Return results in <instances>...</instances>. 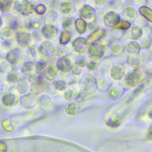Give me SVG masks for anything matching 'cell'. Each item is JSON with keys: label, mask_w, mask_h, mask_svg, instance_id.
I'll return each mask as SVG.
<instances>
[{"label": "cell", "mask_w": 152, "mask_h": 152, "mask_svg": "<svg viewBox=\"0 0 152 152\" xmlns=\"http://www.w3.org/2000/svg\"><path fill=\"white\" fill-rule=\"evenodd\" d=\"M80 86L82 90L81 97H84L93 93L97 87V82L94 77L90 74L84 75L80 81Z\"/></svg>", "instance_id": "1"}, {"label": "cell", "mask_w": 152, "mask_h": 152, "mask_svg": "<svg viewBox=\"0 0 152 152\" xmlns=\"http://www.w3.org/2000/svg\"><path fill=\"white\" fill-rule=\"evenodd\" d=\"M21 12L23 15H28L33 12L35 7L33 4L28 1H23L21 2Z\"/></svg>", "instance_id": "18"}, {"label": "cell", "mask_w": 152, "mask_h": 152, "mask_svg": "<svg viewBox=\"0 0 152 152\" xmlns=\"http://www.w3.org/2000/svg\"><path fill=\"white\" fill-rule=\"evenodd\" d=\"M75 25L77 31L80 34L84 33L87 28V23L82 18L77 19L75 21Z\"/></svg>", "instance_id": "27"}, {"label": "cell", "mask_w": 152, "mask_h": 152, "mask_svg": "<svg viewBox=\"0 0 152 152\" xmlns=\"http://www.w3.org/2000/svg\"><path fill=\"white\" fill-rule=\"evenodd\" d=\"M52 84L55 88L58 90H64L66 88V83L63 80H54Z\"/></svg>", "instance_id": "35"}, {"label": "cell", "mask_w": 152, "mask_h": 152, "mask_svg": "<svg viewBox=\"0 0 152 152\" xmlns=\"http://www.w3.org/2000/svg\"><path fill=\"white\" fill-rule=\"evenodd\" d=\"M23 53L20 49L15 48L11 50L6 55V59L11 64H15L22 58Z\"/></svg>", "instance_id": "7"}, {"label": "cell", "mask_w": 152, "mask_h": 152, "mask_svg": "<svg viewBox=\"0 0 152 152\" xmlns=\"http://www.w3.org/2000/svg\"><path fill=\"white\" fill-rule=\"evenodd\" d=\"M2 62V58H1V56H0V65H1V64Z\"/></svg>", "instance_id": "57"}, {"label": "cell", "mask_w": 152, "mask_h": 152, "mask_svg": "<svg viewBox=\"0 0 152 152\" xmlns=\"http://www.w3.org/2000/svg\"><path fill=\"white\" fill-rule=\"evenodd\" d=\"M110 7L115 11H121L124 8V4L120 1H113L110 2Z\"/></svg>", "instance_id": "33"}, {"label": "cell", "mask_w": 152, "mask_h": 152, "mask_svg": "<svg viewBox=\"0 0 152 152\" xmlns=\"http://www.w3.org/2000/svg\"><path fill=\"white\" fill-rule=\"evenodd\" d=\"M103 21L106 26L112 27H116L121 21L120 17L115 12L110 11L106 12L103 17Z\"/></svg>", "instance_id": "4"}, {"label": "cell", "mask_w": 152, "mask_h": 152, "mask_svg": "<svg viewBox=\"0 0 152 152\" xmlns=\"http://www.w3.org/2000/svg\"><path fill=\"white\" fill-rule=\"evenodd\" d=\"M150 42H151L150 39L148 37H145L140 40V43H138V44L140 46V48H145L148 47L150 45Z\"/></svg>", "instance_id": "44"}, {"label": "cell", "mask_w": 152, "mask_h": 152, "mask_svg": "<svg viewBox=\"0 0 152 152\" xmlns=\"http://www.w3.org/2000/svg\"><path fill=\"white\" fill-rule=\"evenodd\" d=\"M45 78L43 74H40L36 79H34V81L31 86V89L33 90V91L34 93L37 94L44 89L45 85Z\"/></svg>", "instance_id": "11"}, {"label": "cell", "mask_w": 152, "mask_h": 152, "mask_svg": "<svg viewBox=\"0 0 152 152\" xmlns=\"http://www.w3.org/2000/svg\"><path fill=\"white\" fill-rule=\"evenodd\" d=\"M27 56L31 61L36 60L40 55V51L39 47L36 45H33L27 49Z\"/></svg>", "instance_id": "24"}, {"label": "cell", "mask_w": 152, "mask_h": 152, "mask_svg": "<svg viewBox=\"0 0 152 152\" xmlns=\"http://www.w3.org/2000/svg\"><path fill=\"white\" fill-rule=\"evenodd\" d=\"M8 89V86L7 84H6L5 82L0 81V94H4L5 93H7Z\"/></svg>", "instance_id": "45"}, {"label": "cell", "mask_w": 152, "mask_h": 152, "mask_svg": "<svg viewBox=\"0 0 152 152\" xmlns=\"http://www.w3.org/2000/svg\"><path fill=\"white\" fill-rule=\"evenodd\" d=\"M130 26H131V24L129 21L122 20V21H121L119 23L115 28L124 31L125 30H128L130 27Z\"/></svg>", "instance_id": "38"}, {"label": "cell", "mask_w": 152, "mask_h": 152, "mask_svg": "<svg viewBox=\"0 0 152 152\" xmlns=\"http://www.w3.org/2000/svg\"><path fill=\"white\" fill-rule=\"evenodd\" d=\"M88 52L89 55L94 58H101L104 53L103 46L98 43H93L88 49Z\"/></svg>", "instance_id": "10"}, {"label": "cell", "mask_w": 152, "mask_h": 152, "mask_svg": "<svg viewBox=\"0 0 152 152\" xmlns=\"http://www.w3.org/2000/svg\"><path fill=\"white\" fill-rule=\"evenodd\" d=\"M87 68L90 70H94L97 67V64L94 61H90L87 64Z\"/></svg>", "instance_id": "48"}, {"label": "cell", "mask_w": 152, "mask_h": 152, "mask_svg": "<svg viewBox=\"0 0 152 152\" xmlns=\"http://www.w3.org/2000/svg\"><path fill=\"white\" fill-rule=\"evenodd\" d=\"M13 41L12 40H7V41H4V43H2V46L4 48H10L11 47L13 46Z\"/></svg>", "instance_id": "51"}, {"label": "cell", "mask_w": 152, "mask_h": 152, "mask_svg": "<svg viewBox=\"0 0 152 152\" xmlns=\"http://www.w3.org/2000/svg\"><path fill=\"white\" fill-rule=\"evenodd\" d=\"M74 96V93L73 91L70 90V89H68V90H66L64 93V97L66 99V100H68V99H71Z\"/></svg>", "instance_id": "47"}, {"label": "cell", "mask_w": 152, "mask_h": 152, "mask_svg": "<svg viewBox=\"0 0 152 152\" xmlns=\"http://www.w3.org/2000/svg\"><path fill=\"white\" fill-rule=\"evenodd\" d=\"M142 34V28L135 25L130 26L127 30V35L132 39H137L140 38Z\"/></svg>", "instance_id": "16"}, {"label": "cell", "mask_w": 152, "mask_h": 152, "mask_svg": "<svg viewBox=\"0 0 152 152\" xmlns=\"http://www.w3.org/2000/svg\"><path fill=\"white\" fill-rule=\"evenodd\" d=\"M71 33L69 31H64L62 32L61 36H60V39H59V42L61 45H64L66 43H68L70 39H71Z\"/></svg>", "instance_id": "32"}, {"label": "cell", "mask_w": 152, "mask_h": 152, "mask_svg": "<svg viewBox=\"0 0 152 152\" xmlns=\"http://www.w3.org/2000/svg\"><path fill=\"white\" fill-rule=\"evenodd\" d=\"M34 11H36V12L39 14V15H43L45 13L46 11V7L42 4H39L38 5H37L34 8Z\"/></svg>", "instance_id": "43"}, {"label": "cell", "mask_w": 152, "mask_h": 152, "mask_svg": "<svg viewBox=\"0 0 152 152\" xmlns=\"http://www.w3.org/2000/svg\"><path fill=\"white\" fill-rule=\"evenodd\" d=\"M43 75L46 80L53 81L57 76V70L53 65H49L45 69Z\"/></svg>", "instance_id": "20"}, {"label": "cell", "mask_w": 152, "mask_h": 152, "mask_svg": "<svg viewBox=\"0 0 152 152\" xmlns=\"http://www.w3.org/2000/svg\"><path fill=\"white\" fill-rule=\"evenodd\" d=\"M15 39L17 43L22 47L28 46L32 40L31 34L24 31L17 32L15 34Z\"/></svg>", "instance_id": "6"}, {"label": "cell", "mask_w": 152, "mask_h": 152, "mask_svg": "<svg viewBox=\"0 0 152 152\" xmlns=\"http://www.w3.org/2000/svg\"><path fill=\"white\" fill-rule=\"evenodd\" d=\"M14 9L19 12H21V2L19 1H14Z\"/></svg>", "instance_id": "50"}, {"label": "cell", "mask_w": 152, "mask_h": 152, "mask_svg": "<svg viewBox=\"0 0 152 152\" xmlns=\"http://www.w3.org/2000/svg\"><path fill=\"white\" fill-rule=\"evenodd\" d=\"M144 79V72L140 69H135L130 72L125 77V81L129 87H135Z\"/></svg>", "instance_id": "2"}, {"label": "cell", "mask_w": 152, "mask_h": 152, "mask_svg": "<svg viewBox=\"0 0 152 152\" xmlns=\"http://www.w3.org/2000/svg\"><path fill=\"white\" fill-rule=\"evenodd\" d=\"M39 51L46 56H50L55 52V47L49 41L42 42L39 47Z\"/></svg>", "instance_id": "12"}, {"label": "cell", "mask_w": 152, "mask_h": 152, "mask_svg": "<svg viewBox=\"0 0 152 152\" xmlns=\"http://www.w3.org/2000/svg\"><path fill=\"white\" fill-rule=\"evenodd\" d=\"M80 14V16L83 19L90 20L94 18L95 15V11L91 7L87 5H85L81 9Z\"/></svg>", "instance_id": "14"}, {"label": "cell", "mask_w": 152, "mask_h": 152, "mask_svg": "<svg viewBox=\"0 0 152 152\" xmlns=\"http://www.w3.org/2000/svg\"><path fill=\"white\" fill-rule=\"evenodd\" d=\"M74 50L80 53L86 52L88 50V43L86 39L83 37H78L72 42Z\"/></svg>", "instance_id": "9"}, {"label": "cell", "mask_w": 152, "mask_h": 152, "mask_svg": "<svg viewBox=\"0 0 152 152\" xmlns=\"http://www.w3.org/2000/svg\"><path fill=\"white\" fill-rule=\"evenodd\" d=\"M46 65V63L43 61H38L36 65H35V68L38 71H42Z\"/></svg>", "instance_id": "46"}, {"label": "cell", "mask_w": 152, "mask_h": 152, "mask_svg": "<svg viewBox=\"0 0 152 152\" xmlns=\"http://www.w3.org/2000/svg\"><path fill=\"white\" fill-rule=\"evenodd\" d=\"M148 135L149 137H151V138H152V127L150 129L149 132H148Z\"/></svg>", "instance_id": "55"}, {"label": "cell", "mask_w": 152, "mask_h": 152, "mask_svg": "<svg viewBox=\"0 0 152 152\" xmlns=\"http://www.w3.org/2000/svg\"><path fill=\"white\" fill-rule=\"evenodd\" d=\"M7 80L10 83H15L20 81V76L19 73L15 69H11L7 76Z\"/></svg>", "instance_id": "26"}, {"label": "cell", "mask_w": 152, "mask_h": 152, "mask_svg": "<svg viewBox=\"0 0 152 152\" xmlns=\"http://www.w3.org/2000/svg\"><path fill=\"white\" fill-rule=\"evenodd\" d=\"M124 50L125 53L131 55H138L140 51V46L138 43L134 41H131L125 45Z\"/></svg>", "instance_id": "15"}, {"label": "cell", "mask_w": 152, "mask_h": 152, "mask_svg": "<svg viewBox=\"0 0 152 152\" xmlns=\"http://www.w3.org/2000/svg\"><path fill=\"white\" fill-rule=\"evenodd\" d=\"M34 63L33 62H26L22 66L21 70L22 72L27 75L33 74L34 72Z\"/></svg>", "instance_id": "28"}, {"label": "cell", "mask_w": 152, "mask_h": 152, "mask_svg": "<svg viewBox=\"0 0 152 152\" xmlns=\"http://www.w3.org/2000/svg\"><path fill=\"white\" fill-rule=\"evenodd\" d=\"M58 14L55 11L50 10L48 12L45 17V22L46 24L53 25L57 21Z\"/></svg>", "instance_id": "25"}, {"label": "cell", "mask_w": 152, "mask_h": 152, "mask_svg": "<svg viewBox=\"0 0 152 152\" xmlns=\"http://www.w3.org/2000/svg\"><path fill=\"white\" fill-rule=\"evenodd\" d=\"M75 23L74 20L73 18H67L64 20L62 22V27L66 30L68 31L72 28Z\"/></svg>", "instance_id": "34"}, {"label": "cell", "mask_w": 152, "mask_h": 152, "mask_svg": "<svg viewBox=\"0 0 152 152\" xmlns=\"http://www.w3.org/2000/svg\"><path fill=\"white\" fill-rule=\"evenodd\" d=\"M125 68L122 64L117 63L114 64L110 69V76L115 80H120L124 75Z\"/></svg>", "instance_id": "8"}, {"label": "cell", "mask_w": 152, "mask_h": 152, "mask_svg": "<svg viewBox=\"0 0 152 152\" xmlns=\"http://www.w3.org/2000/svg\"><path fill=\"white\" fill-rule=\"evenodd\" d=\"M25 27L27 28H30L33 27V25H32V23L30 21H28L25 24Z\"/></svg>", "instance_id": "53"}, {"label": "cell", "mask_w": 152, "mask_h": 152, "mask_svg": "<svg viewBox=\"0 0 152 152\" xmlns=\"http://www.w3.org/2000/svg\"><path fill=\"white\" fill-rule=\"evenodd\" d=\"M59 10L62 14L68 15L73 12L74 8L70 2L63 1L59 4Z\"/></svg>", "instance_id": "22"}, {"label": "cell", "mask_w": 152, "mask_h": 152, "mask_svg": "<svg viewBox=\"0 0 152 152\" xmlns=\"http://www.w3.org/2000/svg\"><path fill=\"white\" fill-rule=\"evenodd\" d=\"M122 94V90L119 87L112 88L110 92L109 95L112 99H116Z\"/></svg>", "instance_id": "37"}, {"label": "cell", "mask_w": 152, "mask_h": 152, "mask_svg": "<svg viewBox=\"0 0 152 152\" xmlns=\"http://www.w3.org/2000/svg\"><path fill=\"white\" fill-rule=\"evenodd\" d=\"M29 83L26 80H20L17 86L18 93L24 94L28 90Z\"/></svg>", "instance_id": "29"}, {"label": "cell", "mask_w": 152, "mask_h": 152, "mask_svg": "<svg viewBox=\"0 0 152 152\" xmlns=\"http://www.w3.org/2000/svg\"><path fill=\"white\" fill-rule=\"evenodd\" d=\"M19 100V95L18 91H10L5 93L1 98L3 104L7 106H11L15 105Z\"/></svg>", "instance_id": "3"}, {"label": "cell", "mask_w": 152, "mask_h": 152, "mask_svg": "<svg viewBox=\"0 0 152 152\" xmlns=\"http://www.w3.org/2000/svg\"><path fill=\"white\" fill-rule=\"evenodd\" d=\"M128 64L129 66L137 68L140 67L142 63V58L140 55H135L130 56L128 59Z\"/></svg>", "instance_id": "19"}, {"label": "cell", "mask_w": 152, "mask_h": 152, "mask_svg": "<svg viewBox=\"0 0 152 152\" xmlns=\"http://www.w3.org/2000/svg\"><path fill=\"white\" fill-rule=\"evenodd\" d=\"M75 63L78 66H84L87 64V58L85 55H80L77 56L75 60Z\"/></svg>", "instance_id": "36"}, {"label": "cell", "mask_w": 152, "mask_h": 152, "mask_svg": "<svg viewBox=\"0 0 152 152\" xmlns=\"http://www.w3.org/2000/svg\"><path fill=\"white\" fill-rule=\"evenodd\" d=\"M14 36V31L9 26L4 27L0 31V38L4 41L12 40Z\"/></svg>", "instance_id": "17"}, {"label": "cell", "mask_w": 152, "mask_h": 152, "mask_svg": "<svg viewBox=\"0 0 152 152\" xmlns=\"http://www.w3.org/2000/svg\"><path fill=\"white\" fill-rule=\"evenodd\" d=\"M124 34V31L114 28L112 31V36L115 39H121Z\"/></svg>", "instance_id": "39"}, {"label": "cell", "mask_w": 152, "mask_h": 152, "mask_svg": "<svg viewBox=\"0 0 152 152\" xmlns=\"http://www.w3.org/2000/svg\"><path fill=\"white\" fill-rule=\"evenodd\" d=\"M32 25L34 28H39L40 26V24L37 21H34V22L32 23Z\"/></svg>", "instance_id": "54"}, {"label": "cell", "mask_w": 152, "mask_h": 152, "mask_svg": "<svg viewBox=\"0 0 152 152\" xmlns=\"http://www.w3.org/2000/svg\"><path fill=\"white\" fill-rule=\"evenodd\" d=\"M12 2V1L0 0V10L4 12H8L10 11Z\"/></svg>", "instance_id": "31"}, {"label": "cell", "mask_w": 152, "mask_h": 152, "mask_svg": "<svg viewBox=\"0 0 152 152\" xmlns=\"http://www.w3.org/2000/svg\"><path fill=\"white\" fill-rule=\"evenodd\" d=\"M104 30L102 28H98L94 30L86 40L87 43L94 42L96 40H99L104 35Z\"/></svg>", "instance_id": "21"}, {"label": "cell", "mask_w": 152, "mask_h": 152, "mask_svg": "<svg viewBox=\"0 0 152 152\" xmlns=\"http://www.w3.org/2000/svg\"><path fill=\"white\" fill-rule=\"evenodd\" d=\"M56 67L60 71L67 72L72 69L73 65L68 56H62L59 57L56 62Z\"/></svg>", "instance_id": "5"}, {"label": "cell", "mask_w": 152, "mask_h": 152, "mask_svg": "<svg viewBox=\"0 0 152 152\" xmlns=\"http://www.w3.org/2000/svg\"><path fill=\"white\" fill-rule=\"evenodd\" d=\"M2 23H3V21H2V19L0 17V28H1V27L2 26Z\"/></svg>", "instance_id": "56"}, {"label": "cell", "mask_w": 152, "mask_h": 152, "mask_svg": "<svg viewBox=\"0 0 152 152\" xmlns=\"http://www.w3.org/2000/svg\"><path fill=\"white\" fill-rule=\"evenodd\" d=\"M123 16L128 21H134L137 17V13L135 10L132 8H126L123 12Z\"/></svg>", "instance_id": "23"}, {"label": "cell", "mask_w": 152, "mask_h": 152, "mask_svg": "<svg viewBox=\"0 0 152 152\" xmlns=\"http://www.w3.org/2000/svg\"><path fill=\"white\" fill-rule=\"evenodd\" d=\"M72 70L73 74H74L75 75L80 74L81 73V69L80 68V66H75V67L73 68Z\"/></svg>", "instance_id": "52"}, {"label": "cell", "mask_w": 152, "mask_h": 152, "mask_svg": "<svg viewBox=\"0 0 152 152\" xmlns=\"http://www.w3.org/2000/svg\"><path fill=\"white\" fill-rule=\"evenodd\" d=\"M139 11L144 18L152 22V10L147 7L142 6L140 8Z\"/></svg>", "instance_id": "30"}, {"label": "cell", "mask_w": 152, "mask_h": 152, "mask_svg": "<svg viewBox=\"0 0 152 152\" xmlns=\"http://www.w3.org/2000/svg\"><path fill=\"white\" fill-rule=\"evenodd\" d=\"M11 70L10 64L2 62L0 65V72L2 74L8 73Z\"/></svg>", "instance_id": "41"}, {"label": "cell", "mask_w": 152, "mask_h": 152, "mask_svg": "<svg viewBox=\"0 0 152 152\" xmlns=\"http://www.w3.org/2000/svg\"><path fill=\"white\" fill-rule=\"evenodd\" d=\"M110 49L113 53L117 54L122 50V46L117 42H113L110 46Z\"/></svg>", "instance_id": "42"}, {"label": "cell", "mask_w": 152, "mask_h": 152, "mask_svg": "<svg viewBox=\"0 0 152 152\" xmlns=\"http://www.w3.org/2000/svg\"><path fill=\"white\" fill-rule=\"evenodd\" d=\"M56 53H59V55H62V54H64L66 52V49H65V47L64 46V45H59L56 48Z\"/></svg>", "instance_id": "49"}, {"label": "cell", "mask_w": 152, "mask_h": 152, "mask_svg": "<svg viewBox=\"0 0 152 152\" xmlns=\"http://www.w3.org/2000/svg\"><path fill=\"white\" fill-rule=\"evenodd\" d=\"M77 109V106L73 103H70L66 106L65 110L66 112L70 115H74Z\"/></svg>", "instance_id": "40"}, {"label": "cell", "mask_w": 152, "mask_h": 152, "mask_svg": "<svg viewBox=\"0 0 152 152\" xmlns=\"http://www.w3.org/2000/svg\"><path fill=\"white\" fill-rule=\"evenodd\" d=\"M43 36L48 39H52L55 37L58 34V29L53 25L46 24L42 29Z\"/></svg>", "instance_id": "13"}]
</instances>
